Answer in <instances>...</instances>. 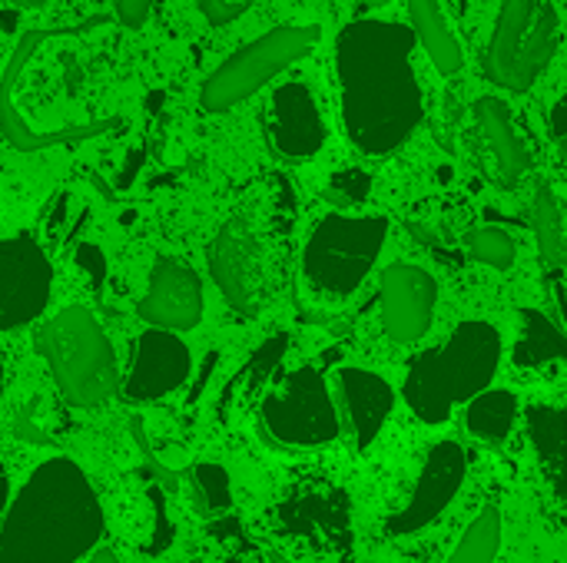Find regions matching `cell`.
<instances>
[{
  "label": "cell",
  "mask_w": 567,
  "mask_h": 563,
  "mask_svg": "<svg viewBox=\"0 0 567 563\" xmlns=\"http://www.w3.org/2000/svg\"><path fill=\"white\" fill-rule=\"evenodd\" d=\"M123 50L106 20L30 30L0 80V126L20 149L90 139L120 119Z\"/></svg>",
  "instance_id": "6da1fadb"
},
{
  "label": "cell",
  "mask_w": 567,
  "mask_h": 563,
  "mask_svg": "<svg viewBox=\"0 0 567 563\" xmlns=\"http://www.w3.org/2000/svg\"><path fill=\"white\" fill-rule=\"evenodd\" d=\"M415 46L412 27L379 17H359L336 37L342 126L365 156L395 153L425 119Z\"/></svg>",
  "instance_id": "7a4b0ae2"
},
{
  "label": "cell",
  "mask_w": 567,
  "mask_h": 563,
  "mask_svg": "<svg viewBox=\"0 0 567 563\" xmlns=\"http://www.w3.org/2000/svg\"><path fill=\"white\" fill-rule=\"evenodd\" d=\"M103 508L90 478L66 458L30 471L0 524V563H80L96 554Z\"/></svg>",
  "instance_id": "3957f363"
},
{
  "label": "cell",
  "mask_w": 567,
  "mask_h": 563,
  "mask_svg": "<svg viewBox=\"0 0 567 563\" xmlns=\"http://www.w3.org/2000/svg\"><path fill=\"white\" fill-rule=\"evenodd\" d=\"M502 365V332L492 322H462L445 345L412 358L402 398L425 425H445L449 415L492 388Z\"/></svg>",
  "instance_id": "277c9868"
},
{
  "label": "cell",
  "mask_w": 567,
  "mask_h": 563,
  "mask_svg": "<svg viewBox=\"0 0 567 563\" xmlns=\"http://www.w3.org/2000/svg\"><path fill=\"white\" fill-rule=\"evenodd\" d=\"M37 348L70 405L100 408L116 395L120 375L113 345L90 309H60L53 319L40 325Z\"/></svg>",
  "instance_id": "5b68a950"
},
{
  "label": "cell",
  "mask_w": 567,
  "mask_h": 563,
  "mask_svg": "<svg viewBox=\"0 0 567 563\" xmlns=\"http://www.w3.org/2000/svg\"><path fill=\"white\" fill-rule=\"evenodd\" d=\"M385 239H389L385 216H346V212L322 216L312 226L302 249L306 285L332 302L349 299L379 262Z\"/></svg>",
  "instance_id": "8992f818"
},
{
  "label": "cell",
  "mask_w": 567,
  "mask_h": 563,
  "mask_svg": "<svg viewBox=\"0 0 567 563\" xmlns=\"http://www.w3.org/2000/svg\"><path fill=\"white\" fill-rule=\"evenodd\" d=\"M561 43V17L555 0H502L492 43L485 50V76L512 93L532 90L551 66Z\"/></svg>",
  "instance_id": "52a82bcc"
},
{
  "label": "cell",
  "mask_w": 567,
  "mask_h": 563,
  "mask_svg": "<svg viewBox=\"0 0 567 563\" xmlns=\"http://www.w3.org/2000/svg\"><path fill=\"white\" fill-rule=\"evenodd\" d=\"M322 40V27L316 23H282L272 27L269 33L256 37L243 50H236L229 60L213 70L199 90V103L209 113H226L239 106L243 100L256 96L269 80H276L282 70L299 63L316 50Z\"/></svg>",
  "instance_id": "ba28073f"
},
{
  "label": "cell",
  "mask_w": 567,
  "mask_h": 563,
  "mask_svg": "<svg viewBox=\"0 0 567 563\" xmlns=\"http://www.w3.org/2000/svg\"><path fill=\"white\" fill-rule=\"evenodd\" d=\"M266 431L289 448H322L339 438V411L316 368H296L262 405Z\"/></svg>",
  "instance_id": "9c48e42d"
},
{
  "label": "cell",
  "mask_w": 567,
  "mask_h": 563,
  "mask_svg": "<svg viewBox=\"0 0 567 563\" xmlns=\"http://www.w3.org/2000/svg\"><path fill=\"white\" fill-rule=\"evenodd\" d=\"M206 259L219 292L243 315H256L272 299V256L259 229L246 219H229L216 232Z\"/></svg>",
  "instance_id": "30bf717a"
},
{
  "label": "cell",
  "mask_w": 567,
  "mask_h": 563,
  "mask_svg": "<svg viewBox=\"0 0 567 563\" xmlns=\"http://www.w3.org/2000/svg\"><path fill=\"white\" fill-rule=\"evenodd\" d=\"M53 292V269L30 236L0 239V332L43 315Z\"/></svg>",
  "instance_id": "8fae6325"
},
{
  "label": "cell",
  "mask_w": 567,
  "mask_h": 563,
  "mask_svg": "<svg viewBox=\"0 0 567 563\" xmlns=\"http://www.w3.org/2000/svg\"><path fill=\"white\" fill-rule=\"evenodd\" d=\"M468 475V458L455 441H442L425 455L422 475L415 481V491L409 498V504L389 518L385 531L392 538H412L422 528H429L432 521H439L445 514V508L458 498L462 481Z\"/></svg>",
  "instance_id": "7c38bea8"
},
{
  "label": "cell",
  "mask_w": 567,
  "mask_h": 563,
  "mask_svg": "<svg viewBox=\"0 0 567 563\" xmlns=\"http://www.w3.org/2000/svg\"><path fill=\"white\" fill-rule=\"evenodd\" d=\"M379 302H382V329L392 342L412 345L419 342L435 315L439 282L409 262H392L379 279Z\"/></svg>",
  "instance_id": "4fadbf2b"
},
{
  "label": "cell",
  "mask_w": 567,
  "mask_h": 563,
  "mask_svg": "<svg viewBox=\"0 0 567 563\" xmlns=\"http://www.w3.org/2000/svg\"><path fill=\"white\" fill-rule=\"evenodd\" d=\"M269 146L292 163L312 159L326 146V119L316 103V93L302 80H289L272 90L266 110Z\"/></svg>",
  "instance_id": "5bb4252c"
},
{
  "label": "cell",
  "mask_w": 567,
  "mask_h": 563,
  "mask_svg": "<svg viewBox=\"0 0 567 563\" xmlns=\"http://www.w3.org/2000/svg\"><path fill=\"white\" fill-rule=\"evenodd\" d=\"M193 358L176 332L150 329L140 335L130 375L123 382V395L130 402H159L173 395L189 378Z\"/></svg>",
  "instance_id": "9a60e30c"
},
{
  "label": "cell",
  "mask_w": 567,
  "mask_h": 563,
  "mask_svg": "<svg viewBox=\"0 0 567 563\" xmlns=\"http://www.w3.org/2000/svg\"><path fill=\"white\" fill-rule=\"evenodd\" d=\"M143 322L163 332H186L203 319L199 275L179 259H159L150 272L146 295L140 302Z\"/></svg>",
  "instance_id": "2e32d148"
},
{
  "label": "cell",
  "mask_w": 567,
  "mask_h": 563,
  "mask_svg": "<svg viewBox=\"0 0 567 563\" xmlns=\"http://www.w3.org/2000/svg\"><path fill=\"white\" fill-rule=\"evenodd\" d=\"M475 123L482 133V143L492 156V169L502 189H515L532 173V153L515 126V116L505 100L482 96L475 103Z\"/></svg>",
  "instance_id": "e0dca14e"
},
{
  "label": "cell",
  "mask_w": 567,
  "mask_h": 563,
  "mask_svg": "<svg viewBox=\"0 0 567 563\" xmlns=\"http://www.w3.org/2000/svg\"><path fill=\"white\" fill-rule=\"evenodd\" d=\"M339 392L346 402V415H349L355 448L359 451L372 448V441L382 435V428L395 408L392 385L369 368H342L339 372Z\"/></svg>",
  "instance_id": "ac0fdd59"
},
{
  "label": "cell",
  "mask_w": 567,
  "mask_h": 563,
  "mask_svg": "<svg viewBox=\"0 0 567 563\" xmlns=\"http://www.w3.org/2000/svg\"><path fill=\"white\" fill-rule=\"evenodd\" d=\"M525 425L555 498L567 501V408L532 405L525 411Z\"/></svg>",
  "instance_id": "d6986e66"
},
{
  "label": "cell",
  "mask_w": 567,
  "mask_h": 563,
  "mask_svg": "<svg viewBox=\"0 0 567 563\" xmlns=\"http://www.w3.org/2000/svg\"><path fill=\"white\" fill-rule=\"evenodd\" d=\"M409 17H412V33L425 50V56L432 60V66L445 76H455L465 66V53L442 0H409Z\"/></svg>",
  "instance_id": "ffe728a7"
},
{
  "label": "cell",
  "mask_w": 567,
  "mask_h": 563,
  "mask_svg": "<svg viewBox=\"0 0 567 563\" xmlns=\"http://www.w3.org/2000/svg\"><path fill=\"white\" fill-rule=\"evenodd\" d=\"M551 362H567V335L538 309H522V338L515 345V365L532 372Z\"/></svg>",
  "instance_id": "44dd1931"
},
{
  "label": "cell",
  "mask_w": 567,
  "mask_h": 563,
  "mask_svg": "<svg viewBox=\"0 0 567 563\" xmlns=\"http://www.w3.org/2000/svg\"><path fill=\"white\" fill-rule=\"evenodd\" d=\"M518 421V398L505 388H488L478 398L468 402L465 408V428L472 438L502 445Z\"/></svg>",
  "instance_id": "7402d4cb"
},
{
  "label": "cell",
  "mask_w": 567,
  "mask_h": 563,
  "mask_svg": "<svg viewBox=\"0 0 567 563\" xmlns=\"http://www.w3.org/2000/svg\"><path fill=\"white\" fill-rule=\"evenodd\" d=\"M535 236H538V249L542 259L555 269L567 265V236H565V216L558 206V196L551 186H538L535 192Z\"/></svg>",
  "instance_id": "603a6c76"
},
{
  "label": "cell",
  "mask_w": 567,
  "mask_h": 563,
  "mask_svg": "<svg viewBox=\"0 0 567 563\" xmlns=\"http://www.w3.org/2000/svg\"><path fill=\"white\" fill-rule=\"evenodd\" d=\"M498 551H502V514L498 508H485L458 541L449 563H495Z\"/></svg>",
  "instance_id": "cb8c5ba5"
},
{
  "label": "cell",
  "mask_w": 567,
  "mask_h": 563,
  "mask_svg": "<svg viewBox=\"0 0 567 563\" xmlns=\"http://www.w3.org/2000/svg\"><path fill=\"white\" fill-rule=\"evenodd\" d=\"M468 252H472L482 265H492V269H512V265H515V256H518L515 239H512L505 229H495V226L475 229V232L468 236Z\"/></svg>",
  "instance_id": "d4e9b609"
},
{
  "label": "cell",
  "mask_w": 567,
  "mask_h": 563,
  "mask_svg": "<svg viewBox=\"0 0 567 563\" xmlns=\"http://www.w3.org/2000/svg\"><path fill=\"white\" fill-rule=\"evenodd\" d=\"M193 481H196V491H199V501L203 508L209 511H226L233 504V488H229V475L219 468V465H196L193 471Z\"/></svg>",
  "instance_id": "484cf974"
},
{
  "label": "cell",
  "mask_w": 567,
  "mask_h": 563,
  "mask_svg": "<svg viewBox=\"0 0 567 563\" xmlns=\"http://www.w3.org/2000/svg\"><path fill=\"white\" fill-rule=\"evenodd\" d=\"M369 189H372V176L365 169H339L332 179H329V199L336 206H359L369 199Z\"/></svg>",
  "instance_id": "4316f807"
},
{
  "label": "cell",
  "mask_w": 567,
  "mask_h": 563,
  "mask_svg": "<svg viewBox=\"0 0 567 563\" xmlns=\"http://www.w3.org/2000/svg\"><path fill=\"white\" fill-rule=\"evenodd\" d=\"M196 7L209 23H229L243 17L252 7V0H196Z\"/></svg>",
  "instance_id": "83f0119b"
},
{
  "label": "cell",
  "mask_w": 567,
  "mask_h": 563,
  "mask_svg": "<svg viewBox=\"0 0 567 563\" xmlns=\"http://www.w3.org/2000/svg\"><path fill=\"white\" fill-rule=\"evenodd\" d=\"M153 3L156 0H113V10H116V20L130 30H140L150 13H153Z\"/></svg>",
  "instance_id": "f1b7e54d"
},
{
  "label": "cell",
  "mask_w": 567,
  "mask_h": 563,
  "mask_svg": "<svg viewBox=\"0 0 567 563\" xmlns=\"http://www.w3.org/2000/svg\"><path fill=\"white\" fill-rule=\"evenodd\" d=\"M76 265L90 275V282H93V285H100V282L106 279V265H103V256H100V249H96V246H80V252H76Z\"/></svg>",
  "instance_id": "f546056e"
},
{
  "label": "cell",
  "mask_w": 567,
  "mask_h": 563,
  "mask_svg": "<svg viewBox=\"0 0 567 563\" xmlns=\"http://www.w3.org/2000/svg\"><path fill=\"white\" fill-rule=\"evenodd\" d=\"M548 129L555 133V139H565L567 136V93L551 106V113H548Z\"/></svg>",
  "instance_id": "4dcf8cb0"
},
{
  "label": "cell",
  "mask_w": 567,
  "mask_h": 563,
  "mask_svg": "<svg viewBox=\"0 0 567 563\" xmlns=\"http://www.w3.org/2000/svg\"><path fill=\"white\" fill-rule=\"evenodd\" d=\"M83 563H116V557H113L110 551H96L93 557H86V561H83Z\"/></svg>",
  "instance_id": "1f68e13d"
},
{
  "label": "cell",
  "mask_w": 567,
  "mask_h": 563,
  "mask_svg": "<svg viewBox=\"0 0 567 563\" xmlns=\"http://www.w3.org/2000/svg\"><path fill=\"white\" fill-rule=\"evenodd\" d=\"M355 7H362V10H379V7H385L389 0H352Z\"/></svg>",
  "instance_id": "d6a6232c"
},
{
  "label": "cell",
  "mask_w": 567,
  "mask_h": 563,
  "mask_svg": "<svg viewBox=\"0 0 567 563\" xmlns=\"http://www.w3.org/2000/svg\"><path fill=\"white\" fill-rule=\"evenodd\" d=\"M20 7H40V3H47V0H17Z\"/></svg>",
  "instance_id": "836d02e7"
},
{
  "label": "cell",
  "mask_w": 567,
  "mask_h": 563,
  "mask_svg": "<svg viewBox=\"0 0 567 563\" xmlns=\"http://www.w3.org/2000/svg\"><path fill=\"white\" fill-rule=\"evenodd\" d=\"M0 398H3V358H0Z\"/></svg>",
  "instance_id": "e575fe53"
},
{
  "label": "cell",
  "mask_w": 567,
  "mask_h": 563,
  "mask_svg": "<svg viewBox=\"0 0 567 563\" xmlns=\"http://www.w3.org/2000/svg\"><path fill=\"white\" fill-rule=\"evenodd\" d=\"M558 143H561V156H565V163H567V136L565 139H558Z\"/></svg>",
  "instance_id": "d590c367"
}]
</instances>
